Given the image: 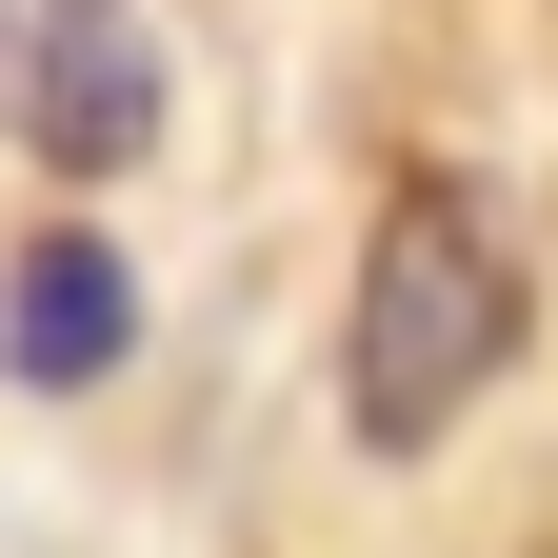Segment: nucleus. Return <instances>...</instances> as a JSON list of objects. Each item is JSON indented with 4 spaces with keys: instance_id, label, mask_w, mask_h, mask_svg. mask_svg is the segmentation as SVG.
Masks as SVG:
<instances>
[{
    "instance_id": "nucleus-1",
    "label": "nucleus",
    "mask_w": 558,
    "mask_h": 558,
    "mask_svg": "<svg viewBox=\"0 0 558 558\" xmlns=\"http://www.w3.org/2000/svg\"><path fill=\"white\" fill-rule=\"evenodd\" d=\"M499 360H519V240L459 180H399L379 240H360V300H339V418H360V459H439Z\"/></svg>"
},
{
    "instance_id": "nucleus-2",
    "label": "nucleus",
    "mask_w": 558,
    "mask_h": 558,
    "mask_svg": "<svg viewBox=\"0 0 558 558\" xmlns=\"http://www.w3.org/2000/svg\"><path fill=\"white\" fill-rule=\"evenodd\" d=\"M0 120H21L60 180H120L140 140H160V40H140V0H40V21H21V81H0Z\"/></svg>"
},
{
    "instance_id": "nucleus-3",
    "label": "nucleus",
    "mask_w": 558,
    "mask_h": 558,
    "mask_svg": "<svg viewBox=\"0 0 558 558\" xmlns=\"http://www.w3.org/2000/svg\"><path fill=\"white\" fill-rule=\"evenodd\" d=\"M140 360V279L120 240H21V279H0V379H40V399H81Z\"/></svg>"
},
{
    "instance_id": "nucleus-4",
    "label": "nucleus",
    "mask_w": 558,
    "mask_h": 558,
    "mask_svg": "<svg viewBox=\"0 0 558 558\" xmlns=\"http://www.w3.org/2000/svg\"><path fill=\"white\" fill-rule=\"evenodd\" d=\"M0 81H21V0H0Z\"/></svg>"
}]
</instances>
